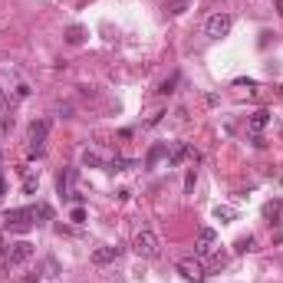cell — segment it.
Here are the masks:
<instances>
[{"label": "cell", "instance_id": "obj_4", "mask_svg": "<svg viewBox=\"0 0 283 283\" xmlns=\"http://www.w3.org/2000/svg\"><path fill=\"white\" fill-rule=\"evenodd\" d=\"M230 26H234V16L230 14H211L208 16V24H204V33L211 40H220V36H228Z\"/></svg>", "mask_w": 283, "mask_h": 283}, {"label": "cell", "instance_id": "obj_19", "mask_svg": "<svg viewBox=\"0 0 283 283\" xmlns=\"http://www.w3.org/2000/svg\"><path fill=\"white\" fill-rule=\"evenodd\" d=\"M214 218H218V220H234L237 218V214H234V208H214Z\"/></svg>", "mask_w": 283, "mask_h": 283}, {"label": "cell", "instance_id": "obj_1", "mask_svg": "<svg viewBox=\"0 0 283 283\" xmlns=\"http://www.w3.org/2000/svg\"><path fill=\"white\" fill-rule=\"evenodd\" d=\"M4 224H7V230H14V234H26V230L36 224V204H30V208H10V211L4 214Z\"/></svg>", "mask_w": 283, "mask_h": 283}, {"label": "cell", "instance_id": "obj_17", "mask_svg": "<svg viewBox=\"0 0 283 283\" xmlns=\"http://www.w3.org/2000/svg\"><path fill=\"white\" fill-rule=\"evenodd\" d=\"M174 86H178V72H172V76H168L165 82L158 86V92H162V96H172V92H174Z\"/></svg>", "mask_w": 283, "mask_h": 283}, {"label": "cell", "instance_id": "obj_16", "mask_svg": "<svg viewBox=\"0 0 283 283\" xmlns=\"http://www.w3.org/2000/svg\"><path fill=\"white\" fill-rule=\"evenodd\" d=\"M82 165H86V168H102L106 162H102V155H99V152L86 148V152H82Z\"/></svg>", "mask_w": 283, "mask_h": 283}, {"label": "cell", "instance_id": "obj_12", "mask_svg": "<svg viewBox=\"0 0 283 283\" xmlns=\"http://www.w3.org/2000/svg\"><path fill=\"white\" fill-rule=\"evenodd\" d=\"M162 158H168V142H158V145H152L148 158H145V168H155Z\"/></svg>", "mask_w": 283, "mask_h": 283}, {"label": "cell", "instance_id": "obj_20", "mask_svg": "<svg viewBox=\"0 0 283 283\" xmlns=\"http://www.w3.org/2000/svg\"><path fill=\"white\" fill-rule=\"evenodd\" d=\"M194 184H198V172H194V168H188V174H184V191L191 194V191H194Z\"/></svg>", "mask_w": 283, "mask_h": 283}, {"label": "cell", "instance_id": "obj_5", "mask_svg": "<svg viewBox=\"0 0 283 283\" xmlns=\"http://www.w3.org/2000/svg\"><path fill=\"white\" fill-rule=\"evenodd\" d=\"M184 162H201V155L191 148L188 142H174L172 148H168V165L178 168V165H184Z\"/></svg>", "mask_w": 283, "mask_h": 283}, {"label": "cell", "instance_id": "obj_24", "mask_svg": "<svg viewBox=\"0 0 283 283\" xmlns=\"http://www.w3.org/2000/svg\"><path fill=\"white\" fill-rule=\"evenodd\" d=\"M234 86H240V89H257V82H254V79H237Z\"/></svg>", "mask_w": 283, "mask_h": 283}, {"label": "cell", "instance_id": "obj_28", "mask_svg": "<svg viewBox=\"0 0 283 283\" xmlns=\"http://www.w3.org/2000/svg\"><path fill=\"white\" fill-rule=\"evenodd\" d=\"M0 102H4V92H0Z\"/></svg>", "mask_w": 283, "mask_h": 283}, {"label": "cell", "instance_id": "obj_21", "mask_svg": "<svg viewBox=\"0 0 283 283\" xmlns=\"http://www.w3.org/2000/svg\"><path fill=\"white\" fill-rule=\"evenodd\" d=\"M280 201H270V204H264V218H276V214H280Z\"/></svg>", "mask_w": 283, "mask_h": 283}, {"label": "cell", "instance_id": "obj_2", "mask_svg": "<svg viewBox=\"0 0 283 283\" xmlns=\"http://www.w3.org/2000/svg\"><path fill=\"white\" fill-rule=\"evenodd\" d=\"M132 250L138 254L142 260H155V257H162V240H158V234H155V230L142 228L138 234L132 237Z\"/></svg>", "mask_w": 283, "mask_h": 283}, {"label": "cell", "instance_id": "obj_22", "mask_svg": "<svg viewBox=\"0 0 283 283\" xmlns=\"http://www.w3.org/2000/svg\"><path fill=\"white\" fill-rule=\"evenodd\" d=\"M70 218L76 220V224H82V220H86V211H82V208L76 204V208H72V211H70Z\"/></svg>", "mask_w": 283, "mask_h": 283}, {"label": "cell", "instance_id": "obj_26", "mask_svg": "<svg viewBox=\"0 0 283 283\" xmlns=\"http://www.w3.org/2000/svg\"><path fill=\"white\" fill-rule=\"evenodd\" d=\"M24 191H36V181H33V178H24Z\"/></svg>", "mask_w": 283, "mask_h": 283}, {"label": "cell", "instance_id": "obj_11", "mask_svg": "<svg viewBox=\"0 0 283 283\" xmlns=\"http://www.w3.org/2000/svg\"><path fill=\"white\" fill-rule=\"evenodd\" d=\"M72 181H76V172H72V168H66V172L56 178V191H60L63 198H70L72 194Z\"/></svg>", "mask_w": 283, "mask_h": 283}, {"label": "cell", "instance_id": "obj_8", "mask_svg": "<svg viewBox=\"0 0 283 283\" xmlns=\"http://www.w3.org/2000/svg\"><path fill=\"white\" fill-rule=\"evenodd\" d=\"M214 250H218V234L211 228H201L198 230V240H194V254L198 257H211Z\"/></svg>", "mask_w": 283, "mask_h": 283}, {"label": "cell", "instance_id": "obj_7", "mask_svg": "<svg viewBox=\"0 0 283 283\" xmlns=\"http://www.w3.org/2000/svg\"><path fill=\"white\" fill-rule=\"evenodd\" d=\"M46 135H50V122L46 118H40V122L30 126V158L43 155V142H46Z\"/></svg>", "mask_w": 283, "mask_h": 283}, {"label": "cell", "instance_id": "obj_3", "mask_svg": "<svg viewBox=\"0 0 283 283\" xmlns=\"http://www.w3.org/2000/svg\"><path fill=\"white\" fill-rule=\"evenodd\" d=\"M33 250H36V247H33L30 240H14L10 247H4V264H7V267H24L26 260L33 257Z\"/></svg>", "mask_w": 283, "mask_h": 283}, {"label": "cell", "instance_id": "obj_6", "mask_svg": "<svg viewBox=\"0 0 283 283\" xmlns=\"http://www.w3.org/2000/svg\"><path fill=\"white\" fill-rule=\"evenodd\" d=\"M178 274L184 276L188 283H201L204 280V264H201V257H184V260H178Z\"/></svg>", "mask_w": 283, "mask_h": 283}, {"label": "cell", "instance_id": "obj_27", "mask_svg": "<svg viewBox=\"0 0 283 283\" xmlns=\"http://www.w3.org/2000/svg\"><path fill=\"white\" fill-rule=\"evenodd\" d=\"M7 194V181H4V172H0V198Z\"/></svg>", "mask_w": 283, "mask_h": 283}, {"label": "cell", "instance_id": "obj_25", "mask_svg": "<svg viewBox=\"0 0 283 283\" xmlns=\"http://www.w3.org/2000/svg\"><path fill=\"white\" fill-rule=\"evenodd\" d=\"M56 112H60V116H63V118H70V112H72V106H70V102H63V106H56Z\"/></svg>", "mask_w": 283, "mask_h": 283}, {"label": "cell", "instance_id": "obj_9", "mask_svg": "<svg viewBox=\"0 0 283 283\" xmlns=\"http://www.w3.org/2000/svg\"><path fill=\"white\" fill-rule=\"evenodd\" d=\"M118 257H122V247H96V250H92V264H96V267H106V264H112V260H118Z\"/></svg>", "mask_w": 283, "mask_h": 283}, {"label": "cell", "instance_id": "obj_14", "mask_svg": "<svg viewBox=\"0 0 283 283\" xmlns=\"http://www.w3.org/2000/svg\"><path fill=\"white\" fill-rule=\"evenodd\" d=\"M188 7H191V0H165V10H168L172 16L188 14Z\"/></svg>", "mask_w": 283, "mask_h": 283}, {"label": "cell", "instance_id": "obj_23", "mask_svg": "<svg viewBox=\"0 0 283 283\" xmlns=\"http://www.w3.org/2000/svg\"><path fill=\"white\" fill-rule=\"evenodd\" d=\"M16 283H40V274H24V276H16Z\"/></svg>", "mask_w": 283, "mask_h": 283}, {"label": "cell", "instance_id": "obj_15", "mask_svg": "<svg viewBox=\"0 0 283 283\" xmlns=\"http://www.w3.org/2000/svg\"><path fill=\"white\" fill-rule=\"evenodd\" d=\"M106 168H109V172H128V168H135V162L132 158H112V162H106Z\"/></svg>", "mask_w": 283, "mask_h": 283}, {"label": "cell", "instance_id": "obj_10", "mask_svg": "<svg viewBox=\"0 0 283 283\" xmlns=\"http://www.w3.org/2000/svg\"><path fill=\"white\" fill-rule=\"evenodd\" d=\"M270 126V112L267 109H260V112H254L250 116V122H247V128H250V135H260L264 128Z\"/></svg>", "mask_w": 283, "mask_h": 283}, {"label": "cell", "instance_id": "obj_18", "mask_svg": "<svg viewBox=\"0 0 283 283\" xmlns=\"http://www.w3.org/2000/svg\"><path fill=\"white\" fill-rule=\"evenodd\" d=\"M254 244H257V240H254V237L247 234V237H240V240L234 244V250H237V254H247V250H254Z\"/></svg>", "mask_w": 283, "mask_h": 283}, {"label": "cell", "instance_id": "obj_13", "mask_svg": "<svg viewBox=\"0 0 283 283\" xmlns=\"http://www.w3.org/2000/svg\"><path fill=\"white\" fill-rule=\"evenodd\" d=\"M82 40H86V26H79V24L66 26V43H70V46H79Z\"/></svg>", "mask_w": 283, "mask_h": 283}]
</instances>
